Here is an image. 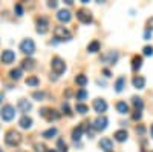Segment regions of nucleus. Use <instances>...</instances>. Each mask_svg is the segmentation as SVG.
<instances>
[{
	"instance_id": "f257e3e1",
	"label": "nucleus",
	"mask_w": 153,
	"mask_h": 152,
	"mask_svg": "<svg viewBox=\"0 0 153 152\" xmlns=\"http://www.w3.org/2000/svg\"><path fill=\"white\" fill-rule=\"evenodd\" d=\"M5 142H6V145L8 146H17V145H20V142H22V135L17 132V131H8L6 132V137H5Z\"/></svg>"
},
{
	"instance_id": "f03ea898",
	"label": "nucleus",
	"mask_w": 153,
	"mask_h": 152,
	"mask_svg": "<svg viewBox=\"0 0 153 152\" xmlns=\"http://www.w3.org/2000/svg\"><path fill=\"white\" fill-rule=\"evenodd\" d=\"M54 34H55V39H58L60 42H69L72 39V34L65 26H55Z\"/></svg>"
},
{
	"instance_id": "7ed1b4c3",
	"label": "nucleus",
	"mask_w": 153,
	"mask_h": 152,
	"mask_svg": "<svg viewBox=\"0 0 153 152\" xmlns=\"http://www.w3.org/2000/svg\"><path fill=\"white\" fill-rule=\"evenodd\" d=\"M40 115L45 120H48V121H54V120L60 118V114L55 109H52V108H42L40 109Z\"/></svg>"
},
{
	"instance_id": "20e7f679",
	"label": "nucleus",
	"mask_w": 153,
	"mask_h": 152,
	"mask_svg": "<svg viewBox=\"0 0 153 152\" xmlns=\"http://www.w3.org/2000/svg\"><path fill=\"white\" fill-rule=\"evenodd\" d=\"M51 66H52V71H54L57 75L65 74V71H66V65H65V61H63L60 57H54V58H52V61H51Z\"/></svg>"
},
{
	"instance_id": "39448f33",
	"label": "nucleus",
	"mask_w": 153,
	"mask_h": 152,
	"mask_svg": "<svg viewBox=\"0 0 153 152\" xmlns=\"http://www.w3.org/2000/svg\"><path fill=\"white\" fill-rule=\"evenodd\" d=\"M0 117H2L3 121H11L12 118L16 117V109L12 105H6L3 106V109L0 111Z\"/></svg>"
},
{
	"instance_id": "423d86ee",
	"label": "nucleus",
	"mask_w": 153,
	"mask_h": 152,
	"mask_svg": "<svg viewBox=\"0 0 153 152\" xmlns=\"http://www.w3.org/2000/svg\"><path fill=\"white\" fill-rule=\"evenodd\" d=\"M20 51H22V52H25V54H28V55H32L35 52V43H34V40L25 39L20 43Z\"/></svg>"
},
{
	"instance_id": "0eeeda50",
	"label": "nucleus",
	"mask_w": 153,
	"mask_h": 152,
	"mask_svg": "<svg viewBox=\"0 0 153 152\" xmlns=\"http://www.w3.org/2000/svg\"><path fill=\"white\" fill-rule=\"evenodd\" d=\"M107 123H109L107 117H104V115H100V117H97V118L94 120L92 128H94L95 131H104V129L107 128Z\"/></svg>"
},
{
	"instance_id": "6e6552de",
	"label": "nucleus",
	"mask_w": 153,
	"mask_h": 152,
	"mask_svg": "<svg viewBox=\"0 0 153 152\" xmlns=\"http://www.w3.org/2000/svg\"><path fill=\"white\" fill-rule=\"evenodd\" d=\"M76 19H78L81 23H84V25L92 23V14L87 9H78L76 11Z\"/></svg>"
},
{
	"instance_id": "1a4fd4ad",
	"label": "nucleus",
	"mask_w": 153,
	"mask_h": 152,
	"mask_svg": "<svg viewBox=\"0 0 153 152\" xmlns=\"http://www.w3.org/2000/svg\"><path fill=\"white\" fill-rule=\"evenodd\" d=\"M48 26H49V22L46 17H40L37 20V32L38 34H46L48 32Z\"/></svg>"
},
{
	"instance_id": "9d476101",
	"label": "nucleus",
	"mask_w": 153,
	"mask_h": 152,
	"mask_svg": "<svg viewBox=\"0 0 153 152\" xmlns=\"http://www.w3.org/2000/svg\"><path fill=\"white\" fill-rule=\"evenodd\" d=\"M117 60H118V52H115V51H110V52L101 55V61L109 63V65H115Z\"/></svg>"
},
{
	"instance_id": "9b49d317",
	"label": "nucleus",
	"mask_w": 153,
	"mask_h": 152,
	"mask_svg": "<svg viewBox=\"0 0 153 152\" xmlns=\"http://www.w3.org/2000/svg\"><path fill=\"white\" fill-rule=\"evenodd\" d=\"M94 109H95L98 114L106 112V111H107V103H106L103 98H97V100H94Z\"/></svg>"
},
{
	"instance_id": "f8f14e48",
	"label": "nucleus",
	"mask_w": 153,
	"mask_h": 152,
	"mask_svg": "<svg viewBox=\"0 0 153 152\" xmlns=\"http://www.w3.org/2000/svg\"><path fill=\"white\" fill-rule=\"evenodd\" d=\"M0 58H2V61L5 63V65H9V63H12L16 60V54L12 52L11 49H6V51L2 52V57H0Z\"/></svg>"
},
{
	"instance_id": "ddd939ff",
	"label": "nucleus",
	"mask_w": 153,
	"mask_h": 152,
	"mask_svg": "<svg viewBox=\"0 0 153 152\" xmlns=\"http://www.w3.org/2000/svg\"><path fill=\"white\" fill-rule=\"evenodd\" d=\"M100 148L103 149L104 152H112V151H113V143H112L110 138H101Z\"/></svg>"
},
{
	"instance_id": "4468645a",
	"label": "nucleus",
	"mask_w": 153,
	"mask_h": 152,
	"mask_svg": "<svg viewBox=\"0 0 153 152\" xmlns=\"http://www.w3.org/2000/svg\"><path fill=\"white\" fill-rule=\"evenodd\" d=\"M57 19H58L60 22H65V23H68V22L72 19V16H71V11H68V9H60V11H58V14H57Z\"/></svg>"
},
{
	"instance_id": "2eb2a0df",
	"label": "nucleus",
	"mask_w": 153,
	"mask_h": 152,
	"mask_svg": "<svg viewBox=\"0 0 153 152\" xmlns=\"http://www.w3.org/2000/svg\"><path fill=\"white\" fill-rule=\"evenodd\" d=\"M19 108H20L22 112H29L32 109V105L29 103L26 98H22V100H19Z\"/></svg>"
},
{
	"instance_id": "dca6fc26",
	"label": "nucleus",
	"mask_w": 153,
	"mask_h": 152,
	"mask_svg": "<svg viewBox=\"0 0 153 152\" xmlns=\"http://www.w3.org/2000/svg\"><path fill=\"white\" fill-rule=\"evenodd\" d=\"M19 124H20V128H23V129H29L31 126H32V118L28 117V115H23V117L20 118Z\"/></svg>"
},
{
	"instance_id": "f3484780",
	"label": "nucleus",
	"mask_w": 153,
	"mask_h": 152,
	"mask_svg": "<svg viewBox=\"0 0 153 152\" xmlns=\"http://www.w3.org/2000/svg\"><path fill=\"white\" fill-rule=\"evenodd\" d=\"M132 83H133V86L136 88V89H144V86H146V79L136 75V77H133Z\"/></svg>"
},
{
	"instance_id": "a211bd4d",
	"label": "nucleus",
	"mask_w": 153,
	"mask_h": 152,
	"mask_svg": "<svg viewBox=\"0 0 153 152\" xmlns=\"http://www.w3.org/2000/svg\"><path fill=\"white\" fill-rule=\"evenodd\" d=\"M84 129H86V126H84V124H80L78 128H75V129L72 131V138H74L75 142H78L80 138H81V135H83V131H84Z\"/></svg>"
},
{
	"instance_id": "6ab92c4d",
	"label": "nucleus",
	"mask_w": 153,
	"mask_h": 152,
	"mask_svg": "<svg viewBox=\"0 0 153 152\" xmlns=\"http://www.w3.org/2000/svg\"><path fill=\"white\" fill-rule=\"evenodd\" d=\"M113 137H115V140L117 142H120V143H123V142H126L127 140V131H124V129H121V131H117L113 134Z\"/></svg>"
},
{
	"instance_id": "aec40b11",
	"label": "nucleus",
	"mask_w": 153,
	"mask_h": 152,
	"mask_svg": "<svg viewBox=\"0 0 153 152\" xmlns=\"http://www.w3.org/2000/svg\"><path fill=\"white\" fill-rule=\"evenodd\" d=\"M124 88H126V77H120L117 82H115V91L121 92Z\"/></svg>"
},
{
	"instance_id": "412c9836",
	"label": "nucleus",
	"mask_w": 153,
	"mask_h": 152,
	"mask_svg": "<svg viewBox=\"0 0 153 152\" xmlns=\"http://www.w3.org/2000/svg\"><path fill=\"white\" fill-rule=\"evenodd\" d=\"M141 66H143V57L135 55L133 60H132V69H133V71H138Z\"/></svg>"
},
{
	"instance_id": "4be33fe9",
	"label": "nucleus",
	"mask_w": 153,
	"mask_h": 152,
	"mask_svg": "<svg viewBox=\"0 0 153 152\" xmlns=\"http://www.w3.org/2000/svg\"><path fill=\"white\" fill-rule=\"evenodd\" d=\"M117 109L120 114H129V106H127L126 101H118L117 103Z\"/></svg>"
},
{
	"instance_id": "5701e85b",
	"label": "nucleus",
	"mask_w": 153,
	"mask_h": 152,
	"mask_svg": "<svg viewBox=\"0 0 153 152\" xmlns=\"http://www.w3.org/2000/svg\"><path fill=\"white\" fill-rule=\"evenodd\" d=\"M35 66V61L32 60V58H25L23 61H22V68L23 69H32Z\"/></svg>"
},
{
	"instance_id": "b1692460",
	"label": "nucleus",
	"mask_w": 153,
	"mask_h": 152,
	"mask_svg": "<svg viewBox=\"0 0 153 152\" xmlns=\"http://www.w3.org/2000/svg\"><path fill=\"white\" fill-rule=\"evenodd\" d=\"M132 103H133V106L136 108V111H143L144 103H143V100L139 98V97H132Z\"/></svg>"
},
{
	"instance_id": "393cba45",
	"label": "nucleus",
	"mask_w": 153,
	"mask_h": 152,
	"mask_svg": "<svg viewBox=\"0 0 153 152\" xmlns=\"http://www.w3.org/2000/svg\"><path fill=\"white\" fill-rule=\"evenodd\" d=\"M87 51H89V52H98V51H100V42L98 40H94L92 43H89Z\"/></svg>"
},
{
	"instance_id": "a878e982",
	"label": "nucleus",
	"mask_w": 153,
	"mask_h": 152,
	"mask_svg": "<svg viewBox=\"0 0 153 152\" xmlns=\"http://www.w3.org/2000/svg\"><path fill=\"white\" fill-rule=\"evenodd\" d=\"M75 82H76V85H80V86H86L87 85V77L83 75V74H80V75H76Z\"/></svg>"
},
{
	"instance_id": "bb28decb",
	"label": "nucleus",
	"mask_w": 153,
	"mask_h": 152,
	"mask_svg": "<svg viewBox=\"0 0 153 152\" xmlns=\"http://www.w3.org/2000/svg\"><path fill=\"white\" fill-rule=\"evenodd\" d=\"M75 111L78 112V114H87V112H89V108H87L86 105H83V103H76Z\"/></svg>"
},
{
	"instance_id": "cd10ccee",
	"label": "nucleus",
	"mask_w": 153,
	"mask_h": 152,
	"mask_svg": "<svg viewBox=\"0 0 153 152\" xmlns=\"http://www.w3.org/2000/svg\"><path fill=\"white\" fill-rule=\"evenodd\" d=\"M55 135H57V129H55V128H49L48 131L43 132V137H45V138H52V137H55Z\"/></svg>"
},
{
	"instance_id": "c85d7f7f",
	"label": "nucleus",
	"mask_w": 153,
	"mask_h": 152,
	"mask_svg": "<svg viewBox=\"0 0 153 152\" xmlns=\"http://www.w3.org/2000/svg\"><path fill=\"white\" fill-rule=\"evenodd\" d=\"M9 75H11L12 80H19V79L22 77V69H12V71L9 72Z\"/></svg>"
},
{
	"instance_id": "c756f323",
	"label": "nucleus",
	"mask_w": 153,
	"mask_h": 152,
	"mask_svg": "<svg viewBox=\"0 0 153 152\" xmlns=\"http://www.w3.org/2000/svg\"><path fill=\"white\" fill-rule=\"evenodd\" d=\"M57 146H58L60 152H68V146H66V143L63 142L61 138H58V142H57Z\"/></svg>"
},
{
	"instance_id": "7c9ffc66",
	"label": "nucleus",
	"mask_w": 153,
	"mask_h": 152,
	"mask_svg": "<svg viewBox=\"0 0 153 152\" xmlns=\"http://www.w3.org/2000/svg\"><path fill=\"white\" fill-rule=\"evenodd\" d=\"M86 98H87V92H86L84 89H80L78 92H76V100L83 101V100H86Z\"/></svg>"
},
{
	"instance_id": "2f4dec72",
	"label": "nucleus",
	"mask_w": 153,
	"mask_h": 152,
	"mask_svg": "<svg viewBox=\"0 0 153 152\" xmlns=\"http://www.w3.org/2000/svg\"><path fill=\"white\" fill-rule=\"evenodd\" d=\"M26 85L28 86H38V79L37 77H29V79H26Z\"/></svg>"
},
{
	"instance_id": "473e14b6",
	"label": "nucleus",
	"mask_w": 153,
	"mask_h": 152,
	"mask_svg": "<svg viewBox=\"0 0 153 152\" xmlns=\"http://www.w3.org/2000/svg\"><path fill=\"white\" fill-rule=\"evenodd\" d=\"M32 98H35L37 101H42V100L45 98V92H38V91H35V92L32 94Z\"/></svg>"
},
{
	"instance_id": "72a5a7b5",
	"label": "nucleus",
	"mask_w": 153,
	"mask_h": 152,
	"mask_svg": "<svg viewBox=\"0 0 153 152\" xmlns=\"http://www.w3.org/2000/svg\"><path fill=\"white\" fill-rule=\"evenodd\" d=\"M14 11H16L17 16H23V12H25V11H23V6H22L20 3H17V5L14 6Z\"/></svg>"
},
{
	"instance_id": "f704fd0d",
	"label": "nucleus",
	"mask_w": 153,
	"mask_h": 152,
	"mask_svg": "<svg viewBox=\"0 0 153 152\" xmlns=\"http://www.w3.org/2000/svg\"><path fill=\"white\" fill-rule=\"evenodd\" d=\"M143 51H144V55H153V48L152 46H146Z\"/></svg>"
},
{
	"instance_id": "c9c22d12",
	"label": "nucleus",
	"mask_w": 153,
	"mask_h": 152,
	"mask_svg": "<svg viewBox=\"0 0 153 152\" xmlns=\"http://www.w3.org/2000/svg\"><path fill=\"white\" fill-rule=\"evenodd\" d=\"M63 111H65V114H68V115H72L71 108H69V103H63Z\"/></svg>"
},
{
	"instance_id": "e433bc0d",
	"label": "nucleus",
	"mask_w": 153,
	"mask_h": 152,
	"mask_svg": "<svg viewBox=\"0 0 153 152\" xmlns=\"http://www.w3.org/2000/svg\"><path fill=\"white\" fill-rule=\"evenodd\" d=\"M141 115H143L141 111H135V114L132 115V118H133V120H139V118H141Z\"/></svg>"
},
{
	"instance_id": "4c0bfd02",
	"label": "nucleus",
	"mask_w": 153,
	"mask_h": 152,
	"mask_svg": "<svg viewBox=\"0 0 153 152\" xmlns=\"http://www.w3.org/2000/svg\"><path fill=\"white\" fill-rule=\"evenodd\" d=\"M144 39H146V40H150V39H152V31H150V29H146V32H144Z\"/></svg>"
},
{
	"instance_id": "58836bf2",
	"label": "nucleus",
	"mask_w": 153,
	"mask_h": 152,
	"mask_svg": "<svg viewBox=\"0 0 153 152\" xmlns=\"http://www.w3.org/2000/svg\"><path fill=\"white\" fill-rule=\"evenodd\" d=\"M34 148H35V151H37V152H45V146H43V145H38V143H37Z\"/></svg>"
},
{
	"instance_id": "ea45409f",
	"label": "nucleus",
	"mask_w": 153,
	"mask_h": 152,
	"mask_svg": "<svg viewBox=\"0 0 153 152\" xmlns=\"http://www.w3.org/2000/svg\"><path fill=\"white\" fill-rule=\"evenodd\" d=\"M136 132H138V134H141V135H143V134L146 132V128H144V126H139V128H136Z\"/></svg>"
},
{
	"instance_id": "a19ab883",
	"label": "nucleus",
	"mask_w": 153,
	"mask_h": 152,
	"mask_svg": "<svg viewBox=\"0 0 153 152\" xmlns=\"http://www.w3.org/2000/svg\"><path fill=\"white\" fill-rule=\"evenodd\" d=\"M147 25H149V29H153V17H150L147 20Z\"/></svg>"
},
{
	"instance_id": "79ce46f5",
	"label": "nucleus",
	"mask_w": 153,
	"mask_h": 152,
	"mask_svg": "<svg viewBox=\"0 0 153 152\" xmlns=\"http://www.w3.org/2000/svg\"><path fill=\"white\" fill-rule=\"evenodd\" d=\"M48 6H49V8H55V6H57V3H55V2H49V3H48Z\"/></svg>"
},
{
	"instance_id": "37998d69",
	"label": "nucleus",
	"mask_w": 153,
	"mask_h": 152,
	"mask_svg": "<svg viewBox=\"0 0 153 152\" xmlns=\"http://www.w3.org/2000/svg\"><path fill=\"white\" fill-rule=\"evenodd\" d=\"M103 74L106 75V77H110V71H109V69H104V71H103Z\"/></svg>"
},
{
	"instance_id": "c03bdc74",
	"label": "nucleus",
	"mask_w": 153,
	"mask_h": 152,
	"mask_svg": "<svg viewBox=\"0 0 153 152\" xmlns=\"http://www.w3.org/2000/svg\"><path fill=\"white\" fill-rule=\"evenodd\" d=\"M46 152H57V151H54V149H51V151H46Z\"/></svg>"
},
{
	"instance_id": "a18cd8bd",
	"label": "nucleus",
	"mask_w": 153,
	"mask_h": 152,
	"mask_svg": "<svg viewBox=\"0 0 153 152\" xmlns=\"http://www.w3.org/2000/svg\"><path fill=\"white\" fill-rule=\"evenodd\" d=\"M150 131H152V137H153V126H152V129H150Z\"/></svg>"
},
{
	"instance_id": "49530a36",
	"label": "nucleus",
	"mask_w": 153,
	"mask_h": 152,
	"mask_svg": "<svg viewBox=\"0 0 153 152\" xmlns=\"http://www.w3.org/2000/svg\"><path fill=\"white\" fill-rule=\"evenodd\" d=\"M143 152H147V151H143ZM150 152H153V151H150Z\"/></svg>"
}]
</instances>
